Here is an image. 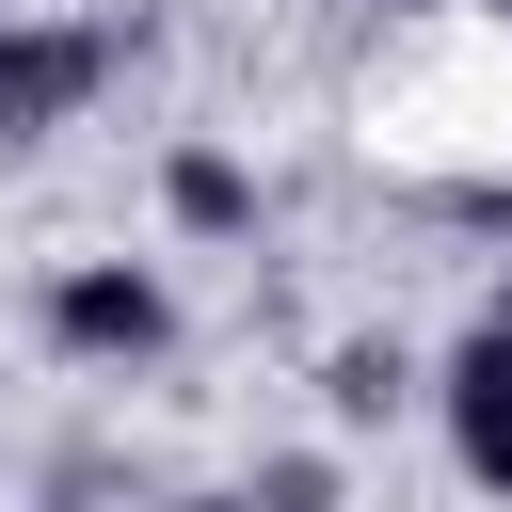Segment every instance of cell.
I'll return each mask as SVG.
<instances>
[{"instance_id": "6da1fadb", "label": "cell", "mask_w": 512, "mask_h": 512, "mask_svg": "<svg viewBox=\"0 0 512 512\" xmlns=\"http://www.w3.org/2000/svg\"><path fill=\"white\" fill-rule=\"evenodd\" d=\"M48 352H80V368H160V352H176V288H160L144 256H80V272H48Z\"/></svg>"}, {"instance_id": "7a4b0ae2", "label": "cell", "mask_w": 512, "mask_h": 512, "mask_svg": "<svg viewBox=\"0 0 512 512\" xmlns=\"http://www.w3.org/2000/svg\"><path fill=\"white\" fill-rule=\"evenodd\" d=\"M96 80H112V32H80L48 0H0V128H64Z\"/></svg>"}, {"instance_id": "3957f363", "label": "cell", "mask_w": 512, "mask_h": 512, "mask_svg": "<svg viewBox=\"0 0 512 512\" xmlns=\"http://www.w3.org/2000/svg\"><path fill=\"white\" fill-rule=\"evenodd\" d=\"M432 400H448V448H464V480H480V496H512V304H496V320L448 352V384H432Z\"/></svg>"}, {"instance_id": "277c9868", "label": "cell", "mask_w": 512, "mask_h": 512, "mask_svg": "<svg viewBox=\"0 0 512 512\" xmlns=\"http://www.w3.org/2000/svg\"><path fill=\"white\" fill-rule=\"evenodd\" d=\"M160 208H176L192 240H256V176H240L224 144H176V160H160Z\"/></svg>"}, {"instance_id": "5b68a950", "label": "cell", "mask_w": 512, "mask_h": 512, "mask_svg": "<svg viewBox=\"0 0 512 512\" xmlns=\"http://www.w3.org/2000/svg\"><path fill=\"white\" fill-rule=\"evenodd\" d=\"M320 400H336V416H400V400H416V352H400V336H352V352L320 368Z\"/></svg>"}]
</instances>
